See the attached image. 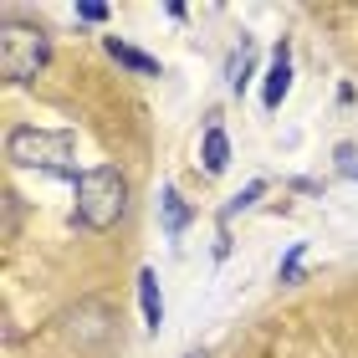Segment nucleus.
<instances>
[{
	"label": "nucleus",
	"mask_w": 358,
	"mask_h": 358,
	"mask_svg": "<svg viewBox=\"0 0 358 358\" xmlns=\"http://www.w3.org/2000/svg\"><path fill=\"white\" fill-rule=\"evenodd\" d=\"M6 159L21 169H46V174H67L77 185V134L67 128H10L6 134Z\"/></svg>",
	"instance_id": "obj_2"
},
{
	"label": "nucleus",
	"mask_w": 358,
	"mask_h": 358,
	"mask_svg": "<svg viewBox=\"0 0 358 358\" xmlns=\"http://www.w3.org/2000/svg\"><path fill=\"white\" fill-rule=\"evenodd\" d=\"M138 302H143V322H149V333H159V322H164V297H159V276L149 266L138 271Z\"/></svg>",
	"instance_id": "obj_5"
},
{
	"label": "nucleus",
	"mask_w": 358,
	"mask_h": 358,
	"mask_svg": "<svg viewBox=\"0 0 358 358\" xmlns=\"http://www.w3.org/2000/svg\"><path fill=\"white\" fill-rule=\"evenodd\" d=\"M338 174H348V179H358V143H338Z\"/></svg>",
	"instance_id": "obj_9"
},
{
	"label": "nucleus",
	"mask_w": 358,
	"mask_h": 358,
	"mask_svg": "<svg viewBox=\"0 0 358 358\" xmlns=\"http://www.w3.org/2000/svg\"><path fill=\"white\" fill-rule=\"evenodd\" d=\"M262 189H266V185H262V179H251V185H246V189H241V194H236V200H231V215H236V210H251L256 200H262Z\"/></svg>",
	"instance_id": "obj_10"
},
{
	"label": "nucleus",
	"mask_w": 358,
	"mask_h": 358,
	"mask_svg": "<svg viewBox=\"0 0 358 358\" xmlns=\"http://www.w3.org/2000/svg\"><path fill=\"white\" fill-rule=\"evenodd\" d=\"M297 266H302V246H292L287 262H282V282H292V276H297Z\"/></svg>",
	"instance_id": "obj_12"
},
{
	"label": "nucleus",
	"mask_w": 358,
	"mask_h": 358,
	"mask_svg": "<svg viewBox=\"0 0 358 358\" xmlns=\"http://www.w3.org/2000/svg\"><path fill=\"white\" fill-rule=\"evenodd\" d=\"M46 57H52V41H46L41 26H21L15 15H6V26H0V72L10 77V83H31Z\"/></svg>",
	"instance_id": "obj_3"
},
{
	"label": "nucleus",
	"mask_w": 358,
	"mask_h": 358,
	"mask_svg": "<svg viewBox=\"0 0 358 358\" xmlns=\"http://www.w3.org/2000/svg\"><path fill=\"white\" fill-rule=\"evenodd\" d=\"M292 92V57H287V41L276 46V57H271V67H266V87H262V103L266 113L282 108V97Z\"/></svg>",
	"instance_id": "obj_4"
},
{
	"label": "nucleus",
	"mask_w": 358,
	"mask_h": 358,
	"mask_svg": "<svg viewBox=\"0 0 358 358\" xmlns=\"http://www.w3.org/2000/svg\"><path fill=\"white\" fill-rule=\"evenodd\" d=\"M159 210H164V236H169V241H174V236H185L189 210H185V200H179V189H174V185H164V194H159Z\"/></svg>",
	"instance_id": "obj_7"
},
{
	"label": "nucleus",
	"mask_w": 358,
	"mask_h": 358,
	"mask_svg": "<svg viewBox=\"0 0 358 358\" xmlns=\"http://www.w3.org/2000/svg\"><path fill=\"white\" fill-rule=\"evenodd\" d=\"M108 57H113V62H123L128 72L159 77V62H154V57H143V52H134V46H128V41H118V36H108Z\"/></svg>",
	"instance_id": "obj_8"
},
{
	"label": "nucleus",
	"mask_w": 358,
	"mask_h": 358,
	"mask_svg": "<svg viewBox=\"0 0 358 358\" xmlns=\"http://www.w3.org/2000/svg\"><path fill=\"white\" fill-rule=\"evenodd\" d=\"M200 159H205V174H225V164H231V138H225L215 123L205 128V149H200Z\"/></svg>",
	"instance_id": "obj_6"
},
{
	"label": "nucleus",
	"mask_w": 358,
	"mask_h": 358,
	"mask_svg": "<svg viewBox=\"0 0 358 358\" xmlns=\"http://www.w3.org/2000/svg\"><path fill=\"white\" fill-rule=\"evenodd\" d=\"M128 215V179L118 164H92L77 174V225L83 231H113Z\"/></svg>",
	"instance_id": "obj_1"
},
{
	"label": "nucleus",
	"mask_w": 358,
	"mask_h": 358,
	"mask_svg": "<svg viewBox=\"0 0 358 358\" xmlns=\"http://www.w3.org/2000/svg\"><path fill=\"white\" fill-rule=\"evenodd\" d=\"M77 15H83L87 26H97V21H108V6H97V0H83V6H77Z\"/></svg>",
	"instance_id": "obj_11"
},
{
	"label": "nucleus",
	"mask_w": 358,
	"mask_h": 358,
	"mask_svg": "<svg viewBox=\"0 0 358 358\" xmlns=\"http://www.w3.org/2000/svg\"><path fill=\"white\" fill-rule=\"evenodd\" d=\"M189 358H200V353H189Z\"/></svg>",
	"instance_id": "obj_13"
}]
</instances>
